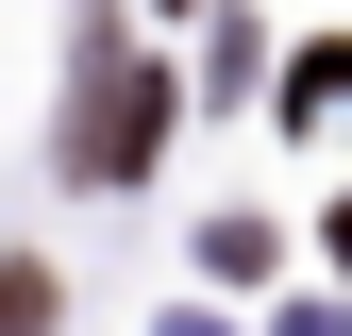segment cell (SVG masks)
Returning a JSON list of instances; mask_svg holds the SVG:
<instances>
[{
    "instance_id": "6da1fadb",
    "label": "cell",
    "mask_w": 352,
    "mask_h": 336,
    "mask_svg": "<svg viewBox=\"0 0 352 336\" xmlns=\"http://www.w3.org/2000/svg\"><path fill=\"white\" fill-rule=\"evenodd\" d=\"M151 135H168V84H151V67H101V84H84V118H67V168H84V185H135Z\"/></svg>"
},
{
    "instance_id": "7a4b0ae2",
    "label": "cell",
    "mask_w": 352,
    "mask_h": 336,
    "mask_svg": "<svg viewBox=\"0 0 352 336\" xmlns=\"http://www.w3.org/2000/svg\"><path fill=\"white\" fill-rule=\"evenodd\" d=\"M0 336H51V269H0Z\"/></svg>"
}]
</instances>
